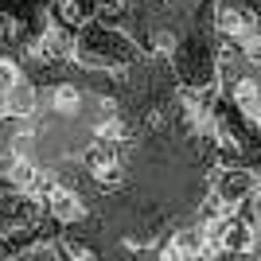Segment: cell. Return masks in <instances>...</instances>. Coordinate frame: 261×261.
<instances>
[{
	"label": "cell",
	"mask_w": 261,
	"mask_h": 261,
	"mask_svg": "<svg viewBox=\"0 0 261 261\" xmlns=\"http://www.w3.org/2000/svg\"><path fill=\"white\" fill-rule=\"evenodd\" d=\"M215 28L222 35H230V39H250V35H257V12L242 8L238 0H218Z\"/></svg>",
	"instance_id": "6da1fadb"
},
{
	"label": "cell",
	"mask_w": 261,
	"mask_h": 261,
	"mask_svg": "<svg viewBox=\"0 0 261 261\" xmlns=\"http://www.w3.org/2000/svg\"><path fill=\"white\" fill-rule=\"evenodd\" d=\"M253 191H257V175H253L250 168H222V172L215 175V195L222 199L230 211L242 207Z\"/></svg>",
	"instance_id": "7a4b0ae2"
},
{
	"label": "cell",
	"mask_w": 261,
	"mask_h": 261,
	"mask_svg": "<svg viewBox=\"0 0 261 261\" xmlns=\"http://www.w3.org/2000/svg\"><path fill=\"white\" fill-rule=\"evenodd\" d=\"M28 55H32L35 63H55V59H70V55H74V35L66 32V28H59V23H47L43 35H39V39L28 47Z\"/></svg>",
	"instance_id": "3957f363"
},
{
	"label": "cell",
	"mask_w": 261,
	"mask_h": 261,
	"mask_svg": "<svg viewBox=\"0 0 261 261\" xmlns=\"http://www.w3.org/2000/svg\"><path fill=\"white\" fill-rule=\"evenodd\" d=\"M257 230L246 222V218H234L226 226V238H222V246H226L230 257H242V253H257Z\"/></svg>",
	"instance_id": "277c9868"
},
{
	"label": "cell",
	"mask_w": 261,
	"mask_h": 261,
	"mask_svg": "<svg viewBox=\"0 0 261 261\" xmlns=\"http://www.w3.org/2000/svg\"><path fill=\"white\" fill-rule=\"evenodd\" d=\"M47 211H51V218H59V222H82L86 218V199L78 195V191H55L51 199H47Z\"/></svg>",
	"instance_id": "5b68a950"
},
{
	"label": "cell",
	"mask_w": 261,
	"mask_h": 261,
	"mask_svg": "<svg viewBox=\"0 0 261 261\" xmlns=\"http://www.w3.org/2000/svg\"><path fill=\"white\" fill-rule=\"evenodd\" d=\"M86 168L94 172V179H106L109 172H117V168H121V164H117V144H106V141L90 144V152H86Z\"/></svg>",
	"instance_id": "8992f818"
},
{
	"label": "cell",
	"mask_w": 261,
	"mask_h": 261,
	"mask_svg": "<svg viewBox=\"0 0 261 261\" xmlns=\"http://www.w3.org/2000/svg\"><path fill=\"white\" fill-rule=\"evenodd\" d=\"M35 101H39V98H35V86L28 82V78H20V86L12 90L0 106H4L8 117H32V113H35Z\"/></svg>",
	"instance_id": "52a82bcc"
},
{
	"label": "cell",
	"mask_w": 261,
	"mask_h": 261,
	"mask_svg": "<svg viewBox=\"0 0 261 261\" xmlns=\"http://www.w3.org/2000/svg\"><path fill=\"white\" fill-rule=\"evenodd\" d=\"M230 94H234V106H238L250 121L261 117V82H257V78H242Z\"/></svg>",
	"instance_id": "ba28073f"
},
{
	"label": "cell",
	"mask_w": 261,
	"mask_h": 261,
	"mask_svg": "<svg viewBox=\"0 0 261 261\" xmlns=\"http://www.w3.org/2000/svg\"><path fill=\"white\" fill-rule=\"evenodd\" d=\"M51 109L55 113H78L82 109V94H78V86H70V82H59V86L51 90Z\"/></svg>",
	"instance_id": "9c48e42d"
},
{
	"label": "cell",
	"mask_w": 261,
	"mask_h": 261,
	"mask_svg": "<svg viewBox=\"0 0 261 261\" xmlns=\"http://www.w3.org/2000/svg\"><path fill=\"white\" fill-rule=\"evenodd\" d=\"M215 70H218V82H222L226 90H234V86L242 82V74H238V55L230 51V47H226V51H218V63H215Z\"/></svg>",
	"instance_id": "30bf717a"
},
{
	"label": "cell",
	"mask_w": 261,
	"mask_h": 261,
	"mask_svg": "<svg viewBox=\"0 0 261 261\" xmlns=\"http://www.w3.org/2000/svg\"><path fill=\"white\" fill-rule=\"evenodd\" d=\"M172 242H175V246H179V250L187 253V261L203 253V230H179V234H175Z\"/></svg>",
	"instance_id": "8fae6325"
},
{
	"label": "cell",
	"mask_w": 261,
	"mask_h": 261,
	"mask_svg": "<svg viewBox=\"0 0 261 261\" xmlns=\"http://www.w3.org/2000/svg\"><path fill=\"white\" fill-rule=\"evenodd\" d=\"M16 86H20V66L12 63V59H0V101L8 98Z\"/></svg>",
	"instance_id": "7c38bea8"
},
{
	"label": "cell",
	"mask_w": 261,
	"mask_h": 261,
	"mask_svg": "<svg viewBox=\"0 0 261 261\" xmlns=\"http://www.w3.org/2000/svg\"><path fill=\"white\" fill-rule=\"evenodd\" d=\"M211 133H215V141H218V148H222V156H238V152H242V141L226 129V125H215Z\"/></svg>",
	"instance_id": "4fadbf2b"
},
{
	"label": "cell",
	"mask_w": 261,
	"mask_h": 261,
	"mask_svg": "<svg viewBox=\"0 0 261 261\" xmlns=\"http://www.w3.org/2000/svg\"><path fill=\"white\" fill-rule=\"evenodd\" d=\"M242 207H246V222H250V226L261 234V187L253 191L250 199H246V203H242Z\"/></svg>",
	"instance_id": "5bb4252c"
},
{
	"label": "cell",
	"mask_w": 261,
	"mask_h": 261,
	"mask_svg": "<svg viewBox=\"0 0 261 261\" xmlns=\"http://www.w3.org/2000/svg\"><path fill=\"white\" fill-rule=\"evenodd\" d=\"M242 59L250 66H261V32L250 35V39H242Z\"/></svg>",
	"instance_id": "9a60e30c"
},
{
	"label": "cell",
	"mask_w": 261,
	"mask_h": 261,
	"mask_svg": "<svg viewBox=\"0 0 261 261\" xmlns=\"http://www.w3.org/2000/svg\"><path fill=\"white\" fill-rule=\"evenodd\" d=\"M160 261H187V253L175 242H168V246H160Z\"/></svg>",
	"instance_id": "2e32d148"
},
{
	"label": "cell",
	"mask_w": 261,
	"mask_h": 261,
	"mask_svg": "<svg viewBox=\"0 0 261 261\" xmlns=\"http://www.w3.org/2000/svg\"><path fill=\"white\" fill-rule=\"evenodd\" d=\"M59 12H63V16H66L70 23H78V20H82V8H78L74 0H59Z\"/></svg>",
	"instance_id": "e0dca14e"
},
{
	"label": "cell",
	"mask_w": 261,
	"mask_h": 261,
	"mask_svg": "<svg viewBox=\"0 0 261 261\" xmlns=\"http://www.w3.org/2000/svg\"><path fill=\"white\" fill-rule=\"evenodd\" d=\"M98 12L101 16H117V12H125V0H98Z\"/></svg>",
	"instance_id": "ac0fdd59"
},
{
	"label": "cell",
	"mask_w": 261,
	"mask_h": 261,
	"mask_svg": "<svg viewBox=\"0 0 261 261\" xmlns=\"http://www.w3.org/2000/svg\"><path fill=\"white\" fill-rule=\"evenodd\" d=\"M98 113H101L106 121H113V117H117V101H113V98H101V101H98Z\"/></svg>",
	"instance_id": "d6986e66"
},
{
	"label": "cell",
	"mask_w": 261,
	"mask_h": 261,
	"mask_svg": "<svg viewBox=\"0 0 261 261\" xmlns=\"http://www.w3.org/2000/svg\"><path fill=\"white\" fill-rule=\"evenodd\" d=\"M156 51H175V35L172 32H160V35H156Z\"/></svg>",
	"instance_id": "ffe728a7"
},
{
	"label": "cell",
	"mask_w": 261,
	"mask_h": 261,
	"mask_svg": "<svg viewBox=\"0 0 261 261\" xmlns=\"http://www.w3.org/2000/svg\"><path fill=\"white\" fill-rule=\"evenodd\" d=\"M0 43H4V23H0Z\"/></svg>",
	"instance_id": "44dd1931"
},
{
	"label": "cell",
	"mask_w": 261,
	"mask_h": 261,
	"mask_svg": "<svg viewBox=\"0 0 261 261\" xmlns=\"http://www.w3.org/2000/svg\"><path fill=\"white\" fill-rule=\"evenodd\" d=\"M253 125H257V133H261V117H257V121H253Z\"/></svg>",
	"instance_id": "7402d4cb"
}]
</instances>
